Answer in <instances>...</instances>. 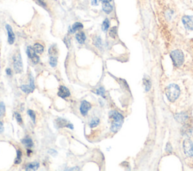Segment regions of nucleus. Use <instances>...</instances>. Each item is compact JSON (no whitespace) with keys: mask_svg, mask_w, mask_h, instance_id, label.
<instances>
[{"mask_svg":"<svg viewBox=\"0 0 193 171\" xmlns=\"http://www.w3.org/2000/svg\"><path fill=\"white\" fill-rule=\"evenodd\" d=\"M93 44H94L97 48H102L103 47V43H102V39L100 36H95L93 38Z\"/></svg>","mask_w":193,"mask_h":171,"instance_id":"obj_15","label":"nucleus"},{"mask_svg":"<svg viewBox=\"0 0 193 171\" xmlns=\"http://www.w3.org/2000/svg\"><path fill=\"white\" fill-rule=\"evenodd\" d=\"M183 150L186 155L193 158V142L190 140L184 141Z\"/></svg>","mask_w":193,"mask_h":171,"instance_id":"obj_5","label":"nucleus"},{"mask_svg":"<svg viewBox=\"0 0 193 171\" xmlns=\"http://www.w3.org/2000/svg\"><path fill=\"white\" fill-rule=\"evenodd\" d=\"M6 112V106L3 102H0V118L2 117Z\"/></svg>","mask_w":193,"mask_h":171,"instance_id":"obj_26","label":"nucleus"},{"mask_svg":"<svg viewBox=\"0 0 193 171\" xmlns=\"http://www.w3.org/2000/svg\"><path fill=\"white\" fill-rule=\"evenodd\" d=\"M27 55L28 57L31 59L32 62L35 64L38 63L39 62V57L36 54V52H35L34 48L32 47L31 46L27 47Z\"/></svg>","mask_w":193,"mask_h":171,"instance_id":"obj_6","label":"nucleus"},{"mask_svg":"<svg viewBox=\"0 0 193 171\" xmlns=\"http://www.w3.org/2000/svg\"><path fill=\"white\" fill-rule=\"evenodd\" d=\"M6 29H7V33H8V42L10 45H12V44L15 42V35L14 33L13 30H12L11 26L8 24H7L6 26Z\"/></svg>","mask_w":193,"mask_h":171,"instance_id":"obj_9","label":"nucleus"},{"mask_svg":"<svg viewBox=\"0 0 193 171\" xmlns=\"http://www.w3.org/2000/svg\"><path fill=\"white\" fill-rule=\"evenodd\" d=\"M98 2H99V0H91V5L94 6L98 5Z\"/></svg>","mask_w":193,"mask_h":171,"instance_id":"obj_35","label":"nucleus"},{"mask_svg":"<svg viewBox=\"0 0 193 171\" xmlns=\"http://www.w3.org/2000/svg\"><path fill=\"white\" fill-rule=\"evenodd\" d=\"M182 23L187 29L193 30V17L192 16H184L182 17Z\"/></svg>","mask_w":193,"mask_h":171,"instance_id":"obj_8","label":"nucleus"},{"mask_svg":"<svg viewBox=\"0 0 193 171\" xmlns=\"http://www.w3.org/2000/svg\"><path fill=\"white\" fill-rule=\"evenodd\" d=\"M21 142L26 146V147L28 148V149H30V148H32L33 146V142L32 139L29 138V137L23 139V140H21Z\"/></svg>","mask_w":193,"mask_h":171,"instance_id":"obj_17","label":"nucleus"},{"mask_svg":"<svg viewBox=\"0 0 193 171\" xmlns=\"http://www.w3.org/2000/svg\"><path fill=\"white\" fill-rule=\"evenodd\" d=\"M176 119L178 121H180V122H185V121H186L188 120V115L186 114L185 113H180V114H177L176 116Z\"/></svg>","mask_w":193,"mask_h":171,"instance_id":"obj_18","label":"nucleus"},{"mask_svg":"<svg viewBox=\"0 0 193 171\" xmlns=\"http://www.w3.org/2000/svg\"><path fill=\"white\" fill-rule=\"evenodd\" d=\"M57 95H58L60 97L66 98L70 96V92L67 88L65 87V86L64 85H62L59 88L58 92H57Z\"/></svg>","mask_w":193,"mask_h":171,"instance_id":"obj_11","label":"nucleus"},{"mask_svg":"<svg viewBox=\"0 0 193 171\" xmlns=\"http://www.w3.org/2000/svg\"><path fill=\"white\" fill-rule=\"evenodd\" d=\"M49 63H50V65H51V66H52V67H55V66H57V57L52 56V57H50V60H49Z\"/></svg>","mask_w":193,"mask_h":171,"instance_id":"obj_24","label":"nucleus"},{"mask_svg":"<svg viewBox=\"0 0 193 171\" xmlns=\"http://www.w3.org/2000/svg\"><path fill=\"white\" fill-rule=\"evenodd\" d=\"M110 117L113 119V123L111 126V131L113 133L118 132L122 127L124 121V117L117 111H111L110 112Z\"/></svg>","mask_w":193,"mask_h":171,"instance_id":"obj_1","label":"nucleus"},{"mask_svg":"<svg viewBox=\"0 0 193 171\" xmlns=\"http://www.w3.org/2000/svg\"><path fill=\"white\" fill-rule=\"evenodd\" d=\"M166 151H168V152L171 153L172 151V148H171V146L170 143H168L167 144V147H166Z\"/></svg>","mask_w":193,"mask_h":171,"instance_id":"obj_33","label":"nucleus"},{"mask_svg":"<svg viewBox=\"0 0 193 171\" xmlns=\"http://www.w3.org/2000/svg\"><path fill=\"white\" fill-rule=\"evenodd\" d=\"M91 109V104L89 102L86 101V100H83L81 103L80 106V112L83 116L87 115L88 112Z\"/></svg>","mask_w":193,"mask_h":171,"instance_id":"obj_7","label":"nucleus"},{"mask_svg":"<svg viewBox=\"0 0 193 171\" xmlns=\"http://www.w3.org/2000/svg\"><path fill=\"white\" fill-rule=\"evenodd\" d=\"M171 57L173 64L176 66H182L184 61V56L181 51L175 50L171 53Z\"/></svg>","mask_w":193,"mask_h":171,"instance_id":"obj_3","label":"nucleus"},{"mask_svg":"<svg viewBox=\"0 0 193 171\" xmlns=\"http://www.w3.org/2000/svg\"><path fill=\"white\" fill-rule=\"evenodd\" d=\"M64 42H65V44H66V46L69 47H70V38H68L67 36H66V37H65V38H64Z\"/></svg>","mask_w":193,"mask_h":171,"instance_id":"obj_32","label":"nucleus"},{"mask_svg":"<svg viewBox=\"0 0 193 171\" xmlns=\"http://www.w3.org/2000/svg\"><path fill=\"white\" fill-rule=\"evenodd\" d=\"M117 36V27L116 26H114L110 30V36L111 38H115Z\"/></svg>","mask_w":193,"mask_h":171,"instance_id":"obj_25","label":"nucleus"},{"mask_svg":"<svg viewBox=\"0 0 193 171\" xmlns=\"http://www.w3.org/2000/svg\"><path fill=\"white\" fill-rule=\"evenodd\" d=\"M102 8H103V11H104L106 14H110L112 11H113V6H112V5H110V2L103 3Z\"/></svg>","mask_w":193,"mask_h":171,"instance_id":"obj_16","label":"nucleus"},{"mask_svg":"<svg viewBox=\"0 0 193 171\" xmlns=\"http://www.w3.org/2000/svg\"><path fill=\"white\" fill-rule=\"evenodd\" d=\"M100 1L102 2L103 3H104V2H111L112 0H100Z\"/></svg>","mask_w":193,"mask_h":171,"instance_id":"obj_40","label":"nucleus"},{"mask_svg":"<svg viewBox=\"0 0 193 171\" xmlns=\"http://www.w3.org/2000/svg\"><path fill=\"white\" fill-rule=\"evenodd\" d=\"M38 3H39V5H41L42 6H43V7L46 6V4H45V3L44 2L43 0H38Z\"/></svg>","mask_w":193,"mask_h":171,"instance_id":"obj_38","label":"nucleus"},{"mask_svg":"<svg viewBox=\"0 0 193 171\" xmlns=\"http://www.w3.org/2000/svg\"><path fill=\"white\" fill-rule=\"evenodd\" d=\"M99 123H100V119H98V118H94V119H91L89 125H90L91 128H95V127H96L98 124H99Z\"/></svg>","mask_w":193,"mask_h":171,"instance_id":"obj_23","label":"nucleus"},{"mask_svg":"<svg viewBox=\"0 0 193 171\" xmlns=\"http://www.w3.org/2000/svg\"><path fill=\"white\" fill-rule=\"evenodd\" d=\"M31 153H32V151H31L29 149H28L27 150V155H28V156H30Z\"/></svg>","mask_w":193,"mask_h":171,"instance_id":"obj_39","label":"nucleus"},{"mask_svg":"<svg viewBox=\"0 0 193 171\" xmlns=\"http://www.w3.org/2000/svg\"><path fill=\"white\" fill-rule=\"evenodd\" d=\"M96 93L97 95H101L103 97H105V89L103 87L97 88L96 91Z\"/></svg>","mask_w":193,"mask_h":171,"instance_id":"obj_29","label":"nucleus"},{"mask_svg":"<svg viewBox=\"0 0 193 171\" xmlns=\"http://www.w3.org/2000/svg\"><path fill=\"white\" fill-rule=\"evenodd\" d=\"M6 74L8 75V76H11L12 75V73H11V69H6Z\"/></svg>","mask_w":193,"mask_h":171,"instance_id":"obj_36","label":"nucleus"},{"mask_svg":"<svg viewBox=\"0 0 193 171\" xmlns=\"http://www.w3.org/2000/svg\"><path fill=\"white\" fill-rule=\"evenodd\" d=\"M39 167V163L38 162H32L26 165V170H36Z\"/></svg>","mask_w":193,"mask_h":171,"instance_id":"obj_13","label":"nucleus"},{"mask_svg":"<svg viewBox=\"0 0 193 171\" xmlns=\"http://www.w3.org/2000/svg\"><path fill=\"white\" fill-rule=\"evenodd\" d=\"M13 63L14 69L16 73H20L23 71V63L21 60V56L20 53L17 52L13 57Z\"/></svg>","mask_w":193,"mask_h":171,"instance_id":"obj_4","label":"nucleus"},{"mask_svg":"<svg viewBox=\"0 0 193 171\" xmlns=\"http://www.w3.org/2000/svg\"><path fill=\"white\" fill-rule=\"evenodd\" d=\"M21 157H22V151L18 149V150H17V158L15 160V164H19L22 161Z\"/></svg>","mask_w":193,"mask_h":171,"instance_id":"obj_22","label":"nucleus"},{"mask_svg":"<svg viewBox=\"0 0 193 171\" xmlns=\"http://www.w3.org/2000/svg\"><path fill=\"white\" fill-rule=\"evenodd\" d=\"M33 48H34L35 52H36V54H43L44 52V47L39 43L35 44L34 46H33Z\"/></svg>","mask_w":193,"mask_h":171,"instance_id":"obj_19","label":"nucleus"},{"mask_svg":"<svg viewBox=\"0 0 193 171\" xmlns=\"http://www.w3.org/2000/svg\"><path fill=\"white\" fill-rule=\"evenodd\" d=\"M83 28V25L79 22H76L72 26V27L69 28V33H74L75 31L80 30Z\"/></svg>","mask_w":193,"mask_h":171,"instance_id":"obj_12","label":"nucleus"},{"mask_svg":"<svg viewBox=\"0 0 193 171\" xmlns=\"http://www.w3.org/2000/svg\"><path fill=\"white\" fill-rule=\"evenodd\" d=\"M56 122H57V127H58V128H70V129H73V124L68 122L66 119H57Z\"/></svg>","mask_w":193,"mask_h":171,"instance_id":"obj_10","label":"nucleus"},{"mask_svg":"<svg viewBox=\"0 0 193 171\" xmlns=\"http://www.w3.org/2000/svg\"><path fill=\"white\" fill-rule=\"evenodd\" d=\"M165 93L168 100L171 102H174L180 94V88L177 84H171L166 88Z\"/></svg>","mask_w":193,"mask_h":171,"instance_id":"obj_2","label":"nucleus"},{"mask_svg":"<svg viewBox=\"0 0 193 171\" xmlns=\"http://www.w3.org/2000/svg\"><path fill=\"white\" fill-rule=\"evenodd\" d=\"M4 131V127H3V124L2 121H0V133H2Z\"/></svg>","mask_w":193,"mask_h":171,"instance_id":"obj_37","label":"nucleus"},{"mask_svg":"<svg viewBox=\"0 0 193 171\" xmlns=\"http://www.w3.org/2000/svg\"><path fill=\"white\" fill-rule=\"evenodd\" d=\"M20 89L22 90L23 91H24L25 93H32L33 91H34V89L33 88H32V87H31L30 85H21L20 86Z\"/></svg>","mask_w":193,"mask_h":171,"instance_id":"obj_20","label":"nucleus"},{"mask_svg":"<svg viewBox=\"0 0 193 171\" xmlns=\"http://www.w3.org/2000/svg\"><path fill=\"white\" fill-rule=\"evenodd\" d=\"M48 153H49V154H52V155L55 156L56 155H57V152L55 150H54V149H50V150L48 151Z\"/></svg>","mask_w":193,"mask_h":171,"instance_id":"obj_34","label":"nucleus"},{"mask_svg":"<svg viewBox=\"0 0 193 171\" xmlns=\"http://www.w3.org/2000/svg\"><path fill=\"white\" fill-rule=\"evenodd\" d=\"M75 38L79 44H84L86 40V36L83 32H79L75 35Z\"/></svg>","mask_w":193,"mask_h":171,"instance_id":"obj_14","label":"nucleus"},{"mask_svg":"<svg viewBox=\"0 0 193 171\" xmlns=\"http://www.w3.org/2000/svg\"><path fill=\"white\" fill-rule=\"evenodd\" d=\"M143 82H144V85L146 87V91H149L151 88V82H150V79L145 78L144 79H143Z\"/></svg>","mask_w":193,"mask_h":171,"instance_id":"obj_27","label":"nucleus"},{"mask_svg":"<svg viewBox=\"0 0 193 171\" xmlns=\"http://www.w3.org/2000/svg\"><path fill=\"white\" fill-rule=\"evenodd\" d=\"M15 119L17 120V122H18L20 124H22L23 121H22L21 115H20L18 112H15Z\"/></svg>","mask_w":193,"mask_h":171,"instance_id":"obj_30","label":"nucleus"},{"mask_svg":"<svg viewBox=\"0 0 193 171\" xmlns=\"http://www.w3.org/2000/svg\"><path fill=\"white\" fill-rule=\"evenodd\" d=\"M27 114L29 115V117L31 118V119H32V121H33V122H36V114H35L34 111L31 110V109H29V110L27 111Z\"/></svg>","mask_w":193,"mask_h":171,"instance_id":"obj_28","label":"nucleus"},{"mask_svg":"<svg viewBox=\"0 0 193 171\" xmlns=\"http://www.w3.org/2000/svg\"><path fill=\"white\" fill-rule=\"evenodd\" d=\"M110 20H109V19H105L104 21L103 22V24H102V29L103 32H106L108 30V29L110 28Z\"/></svg>","mask_w":193,"mask_h":171,"instance_id":"obj_21","label":"nucleus"},{"mask_svg":"<svg viewBox=\"0 0 193 171\" xmlns=\"http://www.w3.org/2000/svg\"><path fill=\"white\" fill-rule=\"evenodd\" d=\"M56 53H57V49H56L55 45H53V46H52L50 48H49V54H50L51 55L56 54Z\"/></svg>","mask_w":193,"mask_h":171,"instance_id":"obj_31","label":"nucleus"}]
</instances>
